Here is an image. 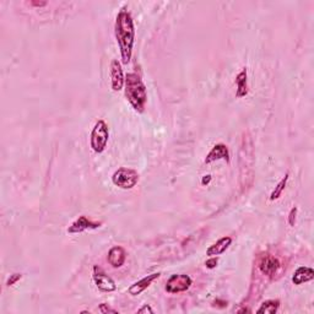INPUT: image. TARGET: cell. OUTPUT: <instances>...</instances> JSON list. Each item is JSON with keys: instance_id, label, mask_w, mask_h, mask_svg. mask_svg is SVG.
I'll return each mask as SVG.
<instances>
[{"instance_id": "1", "label": "cell", "mask_w": 314, "mask_h": 314, "mask_svg": "<svg viewBox=\"0 0 314 314\" xmlns=\"http://www.w3.org/2000/svg\"><path fill=\"white\" fill-rule=\"evenodd\" d=\"M115 38L121 49L122 62L128 64L132 59L134 41H135V27L133 17L127 10H122L117 15L114 25Z\"/></svg>"}, {"instance_id": "2", "label": "cell", "mask_w": 314, "mask_h": 314, "mask_svg": "<svg viewBox=\"0 0 314 314\" xmlns=\"http://www.w3.org/2000/svg\"><path fill=\"white\" fill-rule=\"evenodd\" d=\"M124 86H126L127 100L136 112H142L147 101V92L141 77L135 72H129L126 76Z\"/></svg>"}, {"instance_id": "3", "label": "cell", "mask_w": 314, "mask_h": 314, "mask_svg": "<svg viewBox=\"0 0 314 314\" xmlns=\"http://www.w3.org/2000/svg\"><path fill=\"white\" fill-rule=\"evenodd\" d=\"M109 139L108 126L104 121H98L91 132V147L95 152L101 153L106 150Z\"/></svg>"}, {"instance_id": "4", "label": "cell", "mask_w": 314, "mask_h": 314, "mask_svg": "<svg viewBox=\"0 0 314 314\" xmlns=\"http://www.w3.org/2000/svg\"><path fill=\"white\" fill-rule=\"evenodd\" d=\"M112 182L122 189H132L139 182V174L132 168L122 167L113 173Z\"/></svg>"}, {"instance_id": "5", "label": "cell", "mask_w": 314, "mask_h": 314, "mask_svg": "<svg viewBox=\"0 0 314 314\" xmlns=\"http://www.w3.org/2000/svg\"><path fill=\"white\" fill-rule=\"evenodd\" d=\"M193 281H191L190 276L184 274H176L172 275L166 283L165 290L168 293H181L185 292L191 286Z\"/></svg>"}, {"instance_id": "6", "label": "cell", "mask_w": 314, "mask_h": 314, "mask_svg": "<svg viewBox=\"0 0 314 314\" xmlns=\"http://www.w3.org/2000/svg\"><path fill=\"white\" fill-rule=\"evenodd\" d=\"M94 281L97 289L103 291V292H113V291L117 290V285H115L114 280L97 265L94 266Z\"/></svg>"}, {"instance_id": "7", "label": "cell", "mask_w": 314, "mask_h": 314, "mask_svg": "<svg viewBox=\"0 0 314 314\" xmlns=\"http://www.w3.org/2000/svg\"><path fill=\"white\" fill-rule=\"evenodd\" d=\"M258 267H259L261 274L269 276V278H272V276L278 274L279 269L281 267V263L274 255L264 254L260 257Z\"/></svg>"}, {"instance_id": "8", "label": "cell", "mask_w": 314, "mask_h": 314, "mask_svg": "<svg viewBox=\"0 0 314 314\" xmlns=\"http://www.w3.org/2000/svg\"><path fill=\"white\" fill-rule=\"evenodd\" d=\"M101 225H102L101 222H95V221L87 219L86 216H80L69 226L68 233H81V232L86 231V229H96L101 227Z\"/></svg>"}, {"instance_id": "9", "label": "cell", "mask_w": 314, "mask_h": 314, "mask_svg": "<svg viewBox=\"0 0 314 314\" xmlns=\"http://www.w3.org/2000/svg\"><path fill=\"white\" fill-rule=\"evenodd\" d=\"M110 78H112L113 91H121L124 86L126 77H124L121 63L117 59L112 60V63H110Z\"/></svg>"}, {"instance_id": "10", "label": "cell", "mask_w": 314, "mask_h": 314, "mask_svg": "<svg viewBox=\"0 0 314 314\" xmlns=\"http://www.w3.org/2000/svg\"><path fill=\"white\" fill-rule=\"evenodd\" d=\"M160 276H161V272H155V274H151V275L145 276V278L141 279V280H139V281H136V283H134L132 286L129 287L128 292H129L130 296L140 295V293L144 292V291L146 290L147 287H149L150 285L153 283V281L157 280V279H159Z\"/></svg>"}, {"instance_id": "11", "label": "cell", "mask_w": 314, "mask_h": 314, "mask_svg": "<svg viewBox=\"0 0 314 314\" xmlns=\"http://www.w3.org/2000/svg\"><path fill=\"white\" fill-rule=\"evenodd\" d=\"M219 160H226V161L229 162V151L225 144L215 145L206 156L205 164H211V162L219 161Z\"/></svg>"}, {"instance_id": "12", "label": "cell", "mask_w": 314, "mask_h": 314, "mask_svg": "<svg viewBox=\"0 0 314 314\" xmlns=\"http://www.w3.org/2000/svg\"><path fill=\"white\" fill-rule=\"evenodd\" d=\"M232 244V237H226L220 238L216 243H214L212 246L209 247L206 249V255L209 257H216V255H221L222 253H225L228 249V247Z\"/></svg>"}, {"instance_id": "13", "label": "cell", "mask_w": 314, "mask_h": 314, "mask_svg": "<svg viewBox=\"0 0 314 314\" xmlns=\"http://www.w3.org/2000/svg\"><path fill=\"white\" fill-rule=\"evenodd\" d=\"M127 259V252L123 247H113L108 252V263L113 267H121L124 265Z\"/></svg>"}, {"instance_id": "14", "label": "cell", "mask_w": 314, "mask_h": 314, "mask_svg": "<svg viewBox=\"0 0 314 314\" xmlns=\"http://www.w3.org/2000/svg\"><path fill=\"white\" fill-rule=\"evenodd\" d=\"M314 279V270L308 266H299L292 276V283L295 285H302Z\"/></svg>"}, {"instance_id": "15", "label": "cell", "mask_w": 314, "mask_h": 314, "mask_svg": "<svg viewBox=\"0 0 314 314\" xmlns=\"http://www.w3.org/2000/svg\"><path fill=\"white\" fill-rule=\"evenodd\" d=\"M236 85H237L236 96H237L238 98L246 97V96L248 95V74H247L246 68L236 77Z\"/></svg>"}, {"instance_id": "16", "label": "cell", "mask_w": 314, "mask_h": 314, "mask_svg": "<svg viewBox=\"0 0 314 314\" xmlns=\"http://www.w3.org/2000/svg\"><path fill=\"white\" fill-rule=\"evenodd\" d=\"M279 307H280V301L279 299H269L261 303L259 309L257 310V313H265V314H274L278 312Z\"/></svg>"}, {"instance_id": "17", "label": "cell", "mask_w": 314, "mask_h": 314, "mask_svg": "<svg viewBox=\"0 0 314 314\" xmlns=\"http://www.w3.org/2000/svg\"><path fill=\"white\" fill-rule=\"evenodd\" d=\"M287 181H289V173H287L286 176H285L284 178L278 183V185H276L274 190H272V193L270 194V200H276L281 197V194H283L285 187H286Z\"/></svg>"}, {"instance_id": "18", "label": "cell", "mask_w": 314, "mask_h": 314, "mask_svg": "<svg viewBox=\"0 0 314 314\" xmlns=\"http://www.w3.org/2000/svg\"><path fill=\"white\" fill-rule=\"evenodd\" d=\"M100 312H101V313H103V314H107V313L118 314V313H119L117 309H114V308L109 307L107 303H101V304H100Z\"/></svg>"}, {"instance_id": "19", "label": "cell", "mask_w": 314, "mask_h": 314, "mask_svg": "<svg viewBox=\"0 0 314 314\" xmlns=\"http://www.w3.org/2000/svg\"><path fill=\"white\" fill-rule=\"evenodd\" d=\"M296 216H297V208H292L291 209L290 214H289V223L290 226H295V222H296Z\"/></svg>"}, {"instance_id": "20", "label": "cell", "mask_w": 314, "mask_h": 314, "mask_svg": "<svg viewBox=\"0 0 314 314\" xmlns=\"http://www.w3.org/2000/svg\"><path fill=\"white\" fill-rule=\"evenodd\" d=\"M21 278H22V275L21 274H17V272H16V274L10 275V278H9L7 285H8V286H13V285H15L17 281H19Z\"/></svg>"}, {"instance_id": "21", "label": "cell", "mask_w": 314, "mask_h": 314, "mask_svg": "<svg viewBox=\"0 0 314 314\" xmlns=\"http://www.w3.org/2000/svg\"><path fill=\"white\" fill-rule=\"evenodd\" d=\"M217 258H215V257H211L210 259H208L205 261V266L208 267V269H214V267H216L217 266Z\"/></svg>"}, {"instance_id": "22", "label": "cell", "mask_w": 314, "mask_h": 314, "mask_svg": "<svg viewBox=\"0 0 314 314\" xmlns=\"http://www.w3.org/2000/svg\"><path fill=\"white\" fill-rule=\"evenodd\" d=\"M138 313H153V309L150 306H147V304H145L144 307L138 310Z\"/></svg>"}, {"instance_id": "23", "label": "cell", "mask_w": 314, "mask_h": 314, "mask_svg": "<svg viewBox=\"0 0 314 314\" xmlns=\"http://www.w3.org/2000/svg\"><path fill=\"white\" fill-rule=\"evenodd\" d=\"M31 5H33V7H37V8L46 7V5H47V2H31Z\"/></svg>"}, {"instance_id": "24", "label": "cell", "mask_w": 314, "mask_h": 314, "mask_svg": "<svg viewBox=\"0 0 314 314\" xmlns=\"http://www.w3.org/2000/svg\"><path fill=\"white\" fill-rule=\"evenodd\" d=\"M210 181H211V176H210V174H208V176H204V177H203L202 184H203V185L209 184V183H210Z\"/></svg>"}, {"instance_id": "25", "label": "cell", "mask_w": 314, "mask_h": 314, "mask_svg": "<svg viewBox=\"0 0 314 314\" xmlns=\"http://www.w3.org/2000/svg\"><path fill=\"white\" fill-rule=\"evenodd\" d=\"M214 304H220L221 308L227 307V302H226V301H221V299H216V301L214 302Z\"/></svg>"}]
</instances>
